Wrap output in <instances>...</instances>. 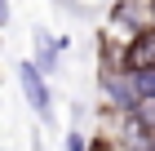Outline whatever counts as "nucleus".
Instances as JSON below:
<instances>
[{
	"instance_id": "obj_1",
	"label": "nucleus",
	"mask_w": 155,
	"mask_h": 151,
	"mask_svg": "<svg viewBox=\"0 0 155 151\" xmlns=\"http://www.w3.org/2000/svg\"><path fill=\"white\" fill-rule=\"evenodd\" d=\"M18 80H22V93H27V102L36 107L40 116H53V98H49L45 71H40L36 62H18Z\"/></svg>"
},
{
	"instance_id": "obj_2",
	"label": "nucleus",
	"mask_w": 155,
	"mask_h": 151,
	"mask_svg": "<svg viewBox=\"0 0 155 151\" xmlns=\"http://www.w3.org/2000/svg\"><path fill=\"white\" fill-rule=\"evenodd\" d=\"M151 53H155V36L142 27V31H137V40L129 45V71H133V67H151Z\"/></svg>"
},
{
	"instance_id": "obj_3",
	"label": "nucleus",
	"mask_w": 155,
	"mask_h": 151,
	"mask_svg": "<svg viewBox=\"0 0 155 151\" xmlns=\"http://www.w3.org/2000/svg\"><path fill=\"white\" fill-rule=\"evenodd\" d=\"M67 151H84V138H80V133H71V138H67Z\"/></svg>"
},
{
	"instance_id": "obj_4",
	"label": "nucleus",
	"mask_w": 155,
	"mask_h": 151,
	"mask_svg": "<svg viewBox=\"0 0 155 151\" xmlns=\"http://www.w3.org/2000/svg\"><path fill=\"white\" fill-rule=\"evenodd\" d=\"M9 22V0H0V27Z\"/></svg>"
}]
</instances>
